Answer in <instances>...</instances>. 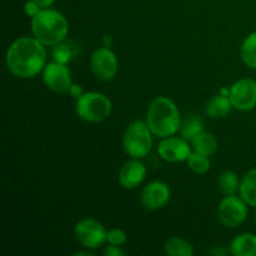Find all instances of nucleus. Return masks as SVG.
I'll use <instances>...</instances> for the list:
<instances>
[{
    "mask_svg": "<svg viewBox=\"0 0 256 256\" xmlns=\"http://www.w3.org/2000/svg\"><path fill=\"white\" fill-rule=\"evenodd\" d=\"M126 252L124 250H122V248L116 246V245L109 244V246H106L104 249V255L105 256H124Z\"/></svg>",
    "mask_w": 256,
    "mask_h": 256,
    "instance_id": "nucleus-26",
    "label": "nucleus"
},
{
    "mask_svg": "<svg viewBox=\"0 0 256 256\" xmlns=\"http://www.w3.org/2000/svg\"><path fill=\"white\" fill-rule=\"evenodd\" d=\"M218 186L224 195H235L239 192V176L232 170H225L218 178Z\"/></svg>",
    "mask_w": 256,
    "mask_h": 256,
    "instance_id": "nucleus-18",
    "label": "nucleus"
},
{
    "mask_svg": "<svg viewBox=\"0 0 256 256\" xmlns=\"http://www.w3.org/2000/svg\"><path fill=\"white\" fill-rule=\"evenodd\" d=\"M42 79H44V82L48 86V89L56 92V94H65V92H68L72 84L69 68L66 66V64H62V62H49L44 68Z\"/></svg>",
    "mask_w": 256,
    "mask_h": 256,
    "instance_id": "nucleus-10",
    "label": "nucleus"
},
{
    "mask_svg": "<svg viewBox=\"0 0 256 256\" xmlns=\"http://www.w3.org/2000/svg\"><path fill=\"white\" fill-rule=\"evenodd\" d=\"M74 235L80 245L90 250L99 249L106 242L108 232L104 225L95 219H82L76 222Z\"/></svg>",
    "mask_w": 256,
    "mask_h": 256,
    "instance_id": "nucleus-7",
    "label": "nucleus"
},
{
    "mask_svg": "<svg viewBox=\"0 0 256 256\" xmlns=\"http://www.w3.org/2000/svg\"><path fill=\"white\" fill-rule=\"evenodd\" d=\"M188 166L190 168V170H192L196 174H205L210 170L212 168V162L208 155L202 154V152H192V154L188 158Z\"/></svg>",
    "mask_w": 256,
    "mask_h": 256,
    "instance_id": "nucleus-23",
    "label": "nucleus"
},
{
    "mask_svg": "<svg viewBox=\"0 0 256 256\" xmlns=\"http://www.w3.org/2000/svg\"><path fill=\"white\" fill-rule=\"evenodd\" d=\"M90 69L92 74L102 82H109L114 79L119 69L116 55L106 46L98 48L90 58Z\"/></svg>",
    "mask_w": 256,
    "mask_h": 256,
    "instance_id": "nucleus-8",
    "label": "nucleus"
},
{
    "mask_svg": "<svg viewBox=\"0 0 256 256\" xmlns=\"http://www.w3.org/2000/svg\"><path fill=\"white\" fill-rule=\"evenodd\" d=\"M170 198H172V192L169 185L159 180L145 185L140 194L142 206L148 210L162 209L170 202Z\"/></svg>",
    "mask_w": 256,
    "mask_h": 256,
    "instance_id": "nucleus-12",
    "label": "nucleus"
},
{
    "mask_svg": "<svg viewBox=\"0 0 256 256\" xmlns=\"http://www.w3.org/2000/svg\"><path fill=\"white\" fill-rule=\"evenodd\" d=\"M240 55L246 66L256 70V32L245 38L240 48Z\"/></svg>",
    "mask_w": 256,
    "mask_h": 256,
    "instance_id": "nucleus-20",
    "label": "nucleus"
},
{
    "mask_svg": "<svg viewBox=\"0 0 256 256\" xmlns=\"http://www.w3.org/2000/svg\"><path fill=\"white\" fill-rule=\"evenodd\" d=\"M192 145L195 152H202L208 156L214 154L218 149V142L215 136L210 132H206L205 130L198 134L194 139H192Z\"/></svg>",
    "mask_w": 256,
    "mask_h": 256,
    "instance_id": "nucleus-17",
    "label": "nucleus"
},
{
    "mask_svg": "<svg viewBox=\"0 0 256 256\" xmlns=\"http://www.w3.org/2000/svg\"><path fill=\"white\" fill-rule=\"evenodd\" d=\"M76 54L78 45H75L72 42H62L55 45L54 49H52L54 62H62V64H68Z\"/></svg>",
    "mask_w": 256,
    "mask_h": 256,
    "instance_id": "nucleus-22",
    "label": "nucleus"
},
{
    "mask_svg": "<svg viewBox=\"0 0 256 256\" xmlns=\"http://www.w3.org/2000/svg\"><path fill=\"white\" fill-rule=\"evenodd\" d=\"M230 252L234 256H256V235L244 232L232 239Z\"/></svg>",
    "mask_w": 256,
    "mask_h": 256,
    "instance_id": "nucleus-14",
    "label": "nucleus"
},
{
    "mask_svg": "<svg viewBox=\"0 0 256 256\" xmlns=\"http://www.w3.org/2000/svg\"><path fill=\"white\" fill-rule=\"evenodd\" d=\"M32 36L36 38L45 46H55L66 38L69 22L60 12L45 8L32 18Z\"/></svg>",
    "mask_w": 256,
    "mask_h": 256,
    "instance_id": "nucleus-3",
    "label": "nucleus"
},
{
    "mask_svg": "<svg viewBox=\"0 0 256 256\" xmlns=\"http://www.w3.org/2000/svg\"><path fill=\"white\" fill-rule=\"evenodd\" d=\"M205 130L204 122L200 116L198 115H189L184 122H182V126H180V132H182V136L184 139L190 140L194 139L198 134L202 132Z\"/></svg>",
    "mask_w": 256,
    "mask_h": 256,
    "instance_id": "nucleus-21",
    "label": "nucleus"
},
{
    "mask_svg": "<svg viewBox=\"0 0 256 256\" xmlns=\"http://www.w3.org/2000/svg\"><path fill=\"white\" fill-rule=\"evenodd\" d=\"M232 100L229 96H225V95H214L209 102H206V106H205V112H206L208 116H210L212 119H222V118L226 116L232 109Z\"/></svg>",
    "mask_w": 256,
    "mask_h": 256,
    "instance_id": "nucleus-15",
    "label": "nucleus"
},
{
    "mask_svg": "<svg viewBox=\"0 0 256 256\" xmlns=\"http://www.w3.org/2000/svg\"><path fill=\"white\" fill-rule=\"evenodd\" d=\"M158 154L168 162H186L189 155L192 154V148L186 139L172 135V136L162 138L158 145Z\"/></svg>",
    "mask_w": 256,
    "mask_h": 256,
    "instance_id": "nucleus-11",
    "label": "nucleus"
},
{
    "mask_svg": "<svg viewBox=\"0 0 256 256\" xmlns=\"http://www.w3.org/2000/svg\"><path fill=\"white\" fill-rule=\"evenodd\" d=\"M42 8L40 6L39 4L34 2V0H28L24 5V10H25V14L28 15L29 18H34L35 15H38L40 12Z\"/></svg>",
    "mask_w": 256,
    "mask_h": 256,
    "instance_id": "nucleus-25",
    "label": "nucleus"
},
{
    "mask_svg": "<svg viewBox=\"0 0 256 256\" xmlns=\"http://www.w3.org/2000/svg\"><path fill=\"white\" fill-rule=\"evenodd\" d=\"M128 236H126V232L122 229H112L108 232V238H106V242L112 245H116V246H122L126 242Z\"/></svg>",
    "mask_w": 256,
    "mask_h": 256,
    "instance_id": "nucleus-24",
    "label": "nucleus"
},
{
    "mask_svg": "<svg viewBox=\"0 0 256 256\" xmlns=\"http://www.w3.org/2000/svg\"><path fill=\"white\" fill-rule=\"evenodd\" d=\"M230 100L234 109L239 112H250L256 108V82L244 78L230 86Z\"/></svg>",
    "mask_w": 256,
    "mask_h": 256,
    "instance_id": "nucleus-9",
    "label": "nucleus"
},
{
    "mask_svg": "<svg viewBox=\"0 0 256 256\" xmlns=\"http://www.w3.org/2000/svg\"><path fill=\"white\" fill-rule=\"evenodd\" d=\"M152 132L146 122L136 120L128 125L122 135V146L125 152L134 159H142L150 152L152 146Z\"/></svg>",
    "mask_w": 256,
    "mask_h": 256,
    "instance_id": "nucleus-4",
    "label": "nucleus"
},
{
    "mask_svg": "<svg viewBox=\"0 0 256 256\" xmlns=\"http://www.w3.org/2000/svg\"><path fill=\"white\" fill-rule=\"evenodd\" d=\"M5 62L10 72L16 78L29 79L36 76L46 66L45 45L36 38H19L8 48Z\"/></svg>",
    "mask_w": 256,
    "mask_h": 256,
    "instance_id": "nucleus-1",
    "label": "nucleus"
},
{
    "mask_svg": "<svg viewBox=\"0 0 256 256\" xmlns=\"http://www.w3.org/2000/svg\"><path fill=\"white\" fill-rule=\"evenodd\" d=\"M146 124L155 136L168 138L176 134L182 126V118L176 104L169 98H155L148 106Z\"/></svg>",
    "mask_w": 256,
    "mask_h": 256,
    "instance_id": "nucleus-2",
    "label": "nucleus"
},
{
    "mask_svg": "<svg viewBox=\"0 0 256 256\" xmlns=\"http://www.w3.org/2000/svg\"><path fill=\"white\" fill-rule=\"evenodd\" d=\"M210 255H216V256H225L228 254L226 250L224 249L222 246H215L214 249H212L209 252Z\"/></svg>",
    "mask_w": 256,
    "mask_h": 256,
    "instance_id": "nucleus-28",
    "label": "nucleus"
},
{
    "mask_svg": "<svg viewBox=\"0 0 256 256\" xmlns=\"http://www.w3.org/2000/svg\"><path fill=\"white\" fill-rule=\"evenodd\" d=\"M248 204L242 196L225 195L218 206V219L224 226L238 228L246 220Z\"/></svg>",
    "mask_w": 256,
    "mask_h": 256,
    "instance_id": "nucleus-6",
    "label": "nucleus"
},
{
    "mask_svg": "<svg viewBox=\"0 0 256 256\" xmlns=\"http://www.w3.org/2000/svg\"><path fill=\"white\" fill-rule=\"evenodd\" d=\"M36 4H39L40 6L42 8V9H45V8H50L52 4H54L55 0H34Z\"/></svg>",
    "mask_w": 256,
    "mask_h": 256,
    "instance_id": "nucleus-29",
    "label": "nucleus"
},
{
    "mask_svg": "<svg viewBox=\"0 0 256 256\" xmlns=\"http://www.w3.org/2000/svg\"><path fill=\"white\" fill-rule=\"evenodd\" d=\"M220 94L225 95V96H229V95H230V88H222V89L220 90Z\"/></svg>",
    "mask_w": 256,
    "mask_h": 256,
    "instance_id": "nucleus-30",
    "label": "nucleus"
},
{
    "mask_svg": "<svg viewBox=\"0 0 256 256\" xmlns=\"http://www.w3.org/2000/svg\"><path fill=\"white\" fill-rule=\"evenodd\" d=\"M165 254L169 256H192L194 249L186 240L182 238H170L164 245Z\"/></svg>",
    "mask_w": 256,
    "mask_h": 256,
    "instance_id": "nucleus-19",
    "label": "nucleus"
},
{
    "mask_svg": "<svg viewBox=\"0 0 256 256\" xmlns=\"http://www.w3.org/2000/svg\"><path fill=\"white\" fill-rule=\"evenodd\" d=\"M239 194L250 206L256 208V169H252L240 182Z\"/></svg>",
    "mask_w": 256,
    "mask_h": 256,
    "instance_id": "nucleus-16",
    "label": "nucleus"
},
{
    "mask_svg": "<svg viewBox=\"0 0 256 256\" xmlns=\"http://www.w3.org/2000/svg\"><path fill=\"white\" fill-rule=\"evenodd\" d=\"M255 222H256V214H255Z\"/></svg>",
    "mask_w": 256,
    "mask_h": 256,
    "instance_id": "nucleus-31",
    "label": "nucleus"
},
{
    "mask_svg": "<svg viewBox=\"0 0 256 256\" xmlns=\"http://www.w3.org/2000/svg\"><path fill=\"white\" fill-rule=\"evenodd\" d=\"M112 109V104L106 95L98 92H84L76 99L78 116L88 122H100L106 119Z\"/></svg>",
    "mask_w": 256,
    "mask_h": 256,
    "instance_id": "nucleus-5",
    "label": "nucleus"
},
{
    "mask_svg": "<svg viewBox=\"0 0 256 256\" xmlns=\"http://www.w3.org/2000/svg\"><path fill=\"white\" fill-rule=\"evenodd\" d=\"M146 176V166L140 159L128 160L119 172V182L124 189L132 190L139 186Z\"/></svg>",
    "mask_w": 256,
    "mask_h": 256,
    "instance_id": "nucleus-13",
    "label": "nucleus"
},
{
    "mask_svg": "<svg viewBox=\"0 0 256 256\" xmlns=\"http://www.w3.org/2000/svg\"><path fill=\"white\" fill-rule=\"evenodd\" d=\"M69 92L75 98V99H78V98H80L82 94H84V92H82V86L76 84H72V86H70L69 89Z\"/></svg>",
    "mask_w": 256,
    "mask_h": 256,
    "instance_id": "nucleus-27",
    "label": "nucleus"
}]
</instances>
